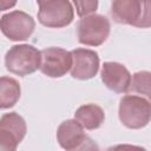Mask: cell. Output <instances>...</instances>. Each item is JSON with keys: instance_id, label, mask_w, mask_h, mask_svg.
<instances>
[{"instance_id": "cell-3", "label": "cell", "mask_w": 151, "mask_h": 151, "mask_svg": "<svg viewBox=\"0 0 151 151\" xmlns=\"http://www.w3.org/2000/svg\"><path fill=\"white\" fill-rule=\"evenodd\" d=\"M110 21L100 14L83 17L78 24V41L86 46H100L109 38Z\"/></svg>"}, {"instance_id": "cell-6", "label": "cell", "mask_w": 151, "mask_h": 151, "mask_svg": "<svg viewBox=\"0 0 151 151\" xmlns=\"http://www.w3.org/2000/svg\"><path fill=\"white\" fill-rule=\"evenodd\" d=\"M0 27L1 32L9 40L22 41L32 35L35 28V21L29 14L22 11H12L1 17Z\"/></svg>"}, {"instance_id": "cell-8", "label": "cell", "mask_w": 151, "mask_h": 151, "mask_svg": "<svg viewBox=\"0 0 151 151\" xmlns=\"http://www.w3.org/2000/svg\"><path fill=\"white\" fill-rule=\"evenodd\" d=\"M100 77L104 85L116 93H126L132 80L131 73L125 65L116 61L104 63L101 66Z\"/></svg>"}, {"instance_id": "cell-2", "label": "cell", "mask_w": 151, "mask_h": 151, "mask_svg": "<svg viewBox=\"0 0 151 151\" xmlns=\"http://www.w3.org/2000/svg\"><path fill=\"white\" fill-rule=\"evenodd\" d=\"M41 51L32 45L22 44L12 46L5 55V66L7 71L19 77L28 76L40 68Z\"/></svg>"}, {"instance_id": "cell-5", "label": "cell", "mask_w": 151, "mask_h": 151, "mask_svg": "<svg viewBox=\"0 0 151 151\" xmlns=\"http://www.w3.org/2000/svg\"><path fill=\"white\" fill-rule=\"evenodd\" d=\"M27 132L25 119L17 112L2 114L0 119V150L14 151Z\"/></svg>"}, {"instance_id": "cell-17", "label": "cell", "mask_w": 151, "mask_h": 151, "mask_svg": "<svg viewBox=\"0 0 151 151\" xmlns=\"http://www.w3.org/2000/svg\"><path fill=\"white\" fill-rule=\"evenodd\" d=\"M17 1L18 0H1V11H6L14 7Z\"/></svg>"}, {"instance_id": "cell-12", "label": "cell", "mask_w": 151, "mask_h": 151, "mask_svg": "<svg viewBox=\"0 0 151 151\" xmlns=\"http://www.w3.org/2000/svg\"><path fill=\"white\" fill-rule=\"evenodd\" d=\"M74 119L86 130H97L104 123L105 113L97 104H85L78 107L74 113Z\"/></svg>"}, {"instance_id": "cell-14", "label": "cell", "mask_w": 151, "mask_h": 151, "mask_svg": "<svg viewBox=\"0 0 151 151\" xmlns=\"http://www.w3.org/2000/svg\"><path fill=\"white\" fill-rule=\"evenodd\" d=\"M133 94L140 96L151 103V72L138 71L132 76L131 85L129 88Z\"/></svg>"}, {"instance_id": "cell-9", "label": "cell", "mask_w": 151, "mask_h": 151, "mask_svg": "<svg viewBox=\"0 0 151 151\" xmlns=\"http://www.w3.org/2000/svg\"><path fill=\"white\" fill-rule=\"evenodd\" d=\"M73 63L71 76L74 79L87 80L93 78L99 70V55L96 51L87 48H76L71 51Z\"/></svg>"}, {"instance_id": "cell-1", "label": "cell", "mask_w": 151, "mask_h": 151, "mask_svg": "<svg viewBox=\"0 0 151 151\" xmlns=\"http://www.w3.org/2000/svg\"><path fill=\"white\" fill-rule=\"evenodd\" d=\"M118 116L127 129H142L151 120V103L140 96L126 94L119 101Z\"/></svg>"}, {"instance_id": "cell-7", "label": "cell", "mask_w": 151, "mask_h": 151, "mask_svg": "<svg viewBox=\"0 0 151 151\" xmlns=\"http://www.w3.org/2000/svg\"><path fill=\"white\" fill-rule=\"evenodd\" d=\"M73 57L70 51L60 47H47L41 51L40 71L50 78H60L72 67Z\"/></svg>"}, {"instance_id": "cell-15", "label": "cell", "mask_w": 151, "mask_h": 151, "mask_svg": "<svg viewBox=\"0 0 151 151\" xmlns=\"http://www.w3.org/2000/svg\"><path fill=\"white\" fill-rule=\"evenodd\" d=\"M133 26L139 28L151 27V0H140L139 18Z\"/></svg>"}, {"instance_id": "cell-13", "label": "cell", "mask_w": 151, "mask_h": 151, "mask_svg": "<svg viewBox=\"0 0 151 151\" xmlns=\"http://www.w3.org/2000/svg\"><path fill=\"white\" fill-rule=\"evenodd\" d=\"M21 94L20 84L12 77H1L0 79V107L2 110L13 107Z\"/></svg>"}, {"instance_id": "cell-16", "label": "cell", "mask_w": 151, "mask_h": 151, "mask_svg": "<svg viewBox=\"0 0 151 151\" xmlns=\"http://www.w3.org/2000/svg\"><path fill=\"white\" fill-rule=\"evenodd\" d=\"M77 15L83 18L94 13L98 9V0H73Z\"/></svg>"}, {"instance_id": "cell-11", "label": "cell", "mask_w": 151, "mask_h": 151, "mask_svg": "<svg viewBox=\"0 0 151 151\" xmlns=\"http://www.w3.org/2000/svg\"><path fill=\"white\" fill-rule=\"evenodd\" d=\"M140 13V0H112L111 15L118 24L134 25Z\"/></svg>"}, {"instance_id": "cell-4", "label": "cell", "mask_w": 151, "mask_h": 151, "mask_svg": "<svg viewBox=\"0 0 151 151\" xmlns=\"http://www.w3.org/2000/svg\"><path fill=\"white\" fill-rule=\"evenodd\" d=\"M74 18V9L68 0H48L39 5L38 20L50 28H61L70 25Z\"/></svg>"}, {"instance_id": "cell-10", "label": "cell", "mask_w": 151, "mask_h": 151, "mask_svg": "<svg viewBox=\"0 0 151 151\" xmlns=\"http://www.w3.org/2000/svg\"><path fill=\"white\" fill-rule=\"evenodd\" d=\"M86 139L84 127L76 119L64 120L57 130V140L64 150H78Z\"/></svg>"}, {"instance_id": "cell-18", "label": "cell", "mask_w": 151, "mask_h": 151, "mask_svg": "<svg viewBox=\"0 0 151 151\" xmlns=\"http://www.w3.org/2000/svg\"><path fill=\"white\" fill-rule=\"evenodd\" d=\"M46 1H48V0H37L38 5H42V4H44V2H46Z\"/></svg>"}]
</instances>
